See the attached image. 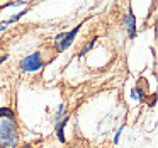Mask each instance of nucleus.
<instances>
[{
    "instance_id": "1",
    "label": "nucleus",
    "mask_w": 158,
    "mask_h": 148,
    "mask_svg": "<svg viewBox=\"0 0 158 148\" xmlns=\"http://www.w3.org/2000/svg\"><path fill=\"white\" fill-rule=\"evenodd\" d=\"M17 145V131H15L14 119L0 121V146L2 148H15Z\"/></svg>"
},
{
    "instance_id": "2",
    "label": "nucleus",
    "mask_w": 158,
    "mask_h": 148,
    "mask_svg": "<svg viewBox=\"0 0 158 148\" xmlns=\"http://www.w3.org/2000/svg\"><path fill=\"white\" fill-rule=\"evenodd\" d=\"M43 66V60H41V55L39 53H32V55L26 56L24 60L21 61V68L24 72H36Z\"/></svg>"
},
{
    "instance_id": "3",
    "label": "nucleus",
    "mask_w": 158,
    "mask_h": 148,
    "mask_svg": "<svg viewBox=\"0 0 158 148\" xmlns=\"http://www.w3.org/2000/svg\"><path fill=\"white\" fill-rule=\"evenodd\" d=\"M78 29L80 27H75V29H72V32H63V34H58L55 38V44H56V48H58V51H63V49H66L70 44L73 43V39H75V36H77V32H78Z\"/></svg>"
},
{
    "instance_id": "4",
    "label": "nucleus",
    "mask_w": 158,
    "mask_h": 148,
    "mask_svg": "<svg viewBox=\"0 0 158 148\" xmlns=\"http://www.w3.org/2000/svg\"><path fill=\"white\" fill-rule=\"evenodd\" d=\"M126 24H127V27H129V38H134V34H136V21H134V15H133V11H131V9H129V12H127Z\"/></svg>"
},
{
    "instance_id": "5",
    "label": "nucleus",
    "mask_w": 158,
    "mask_h": 148,
    "mask_svg": "<svg viewBox=\"0 0 158 148\" xmlns=\"http://www.w3.org/2000/svg\"><path fill=\"white\" fill-rule=\"evenodd\" d=\"M66 123H68V116L65 117V119L61 121V123L56 126V131H58V138H60V141H65V134H63V128L66 126Z\"/></svg>"
},
{
    "instance_id": "6",
    "label": "nucleus",
    "mask_w": 158,
    "mask_h": 148,
    "mask_svg": "<svg viewBox=\"0 0 158 148\" xmlns=\"http://www.w3.org/2000/svg\"><path fill=\"white\" fill-rule=\"evenodd\" d=\"M0 119H14V111L7 109V107L0 109Z\"/></svg>"
},
{
    "instance_id": "7",
    "label": "nucleus",
    "mask_w": 158,
    "mask_h": 148,
    "mask_svg": "<svg viewBox=\"0 0 158 148\" xmlns=\"http://www.w3.org/2000/svg\"><path fill=\"white\" fill-rule=\"evenodd\" d=\"M133 99L141 100V99H143V92H141L139 89H133Z\"/></svg>"
},
{
    "instance_id": "8",
    "label": "nucleus",
    "mask_w": 158,
    "mask_h": 148,
    "mask_svg": "<svg viewBox=\"0 0 158 148\" xmlns=\"http://www.w3.org/2000/svg\"><path fill=\"white\" fill-rule=\"evenodd\" d=\"M5 26H7V24H2V26H0V31H4V29H5Z\"/></svg>"
},
{
    "instance_id": "9",
    "label": "nucleus",
    "mask_w": 158,
    "mask_h": 148,
    "mask_svg": "<svg viewBox=\"0 0 158 148\" xmlns=\"http://www.w3.org/2000/svg\"><path fill=\"white\" fill-rule=\"evenodd\" d=\"M4 60H5V56H4V58H0V61H4Z\"/></svg>"
},
{
    "instance_id": "10",
    "label": "nucleus",
    "mask_w": 158,
    "mask_h": 148,
    "mask_svg": "<svg viewBox=\"0 0 158 148\" xmlns=\"http://www.w3.org/2000/svg\"><path fill=\"white\" fill-rule=\"evenodd\" d=\"M24 148H29V145H27V146H24Z\"/></svg>"
}]
</instances>
